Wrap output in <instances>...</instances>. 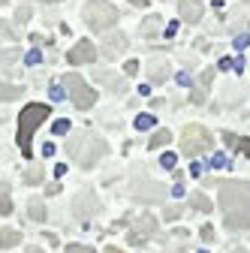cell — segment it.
I'll list each match as a JSON object with an SVG mask.
<instances>
[{
  "mask_svg": "<svg viewBox=\"0 0 250 253\" xmlns=\"http://www.w3.org/2000/svg\"><path fill=\"white\" fill-rule=\"evenodd\" d=\"M220 208L229 229H247V181H220Z\"/></svg>",
  "mask_w": 250,
  "mask_h": 253,
  "instance_id": "6da1fadb",
  "label": "cell"
},
{
  "mask_svg": "<svg viewBox=\"0 0 250 253\" xmlns=\"http://www.w3.org/2000/svg\"><path fill=\"white\" fill-rule=\"evenodd\" d=\"M48 118H51V109H48L45 103H30V106H24L21 115H18V148H21V154L27 157V160L34 157V148H30V142H34L37 126L45 124Z\"/></svg>",
  "mask_w": 250,
  "mask_h": 253,
  "instance_id": "7a4b0ae2",
  "label": "cell"
},
{
  "mask_svg": "<svg viewBox=\"0 0 250 253\" xmlns=\"http://www.w3.org/2000/svg\"><path fill=\"white\" fill-rule=\"evenodd\" d=\"M106 151H109V145L93 133H79L73 142H67V154L84 169H90L100 157H106Z\"/></svg>",
  "mask_w": 250,
  "mask_h": 253,
  "instance_id": "3957f363",
  "label": "cell"
},
{
  "mask_svg": "<svg viewBox=\"0 0 250 253\" xmlns=\"http://www.w3.org/2000/svg\"><path fill=\"white\" fill-rule=\"evenodd\" d=\"M118 18H121V12L109 3V0H87V6H84V21H87V27L90 30H109V27H115L118 24Z\"/></svg>",
  "mask_w": 250,
  "mask_h": 253,
  "instance_id": "277c9868",
  "label": "cell"
},
{
  "mask_svg": "<svg viewBox=\"0 0 250 253\" xmlns=\"http://www.w3.org/2000/svg\"><path fill=\"white\" fill-rule=\"evenodd\" d=\"M211 145H214V139L202 124H187L184 126V133H181V154L184 157H193L196 160L199 154L211 151Z\"/></svg>",
  "mask_w": 250,
  "mask_h": 253,
  "instance_id": "5b68a950",
  "label": "cell"
},
{
  "mask_svg": "<svg viewBox=\"0 0 250 253\" xmlns=\"http://www.w3.org/2000/svg\"><path fill=\"white\" fill-rule=\"evenodd\" d=\"M64 87L70 93V100L76 109H90L93 103H97V93H93V87H87V82L79 76V73H67L64 76Z\"/></svg>",
  "mask_w": 250,
  "mask_h": 253,
  "instance_id": "8992f818",
  "label": "cell"
},
{
  "mask_svg": "<svg viewBox=\"0 0 250 253\" xmlns=\"http://www.w3.org/2000/svg\"><path fill=\"white\" fill-rule=\"evenodd\" d=\"M73 211H76L79 220H87L90 214H97V211H100L97 193H93V190H82V193L76 196V202H73Z\"/></svg>",
  "mask_w": 250,
  "mask_h": 253,
  "instance_id": "52a82bcc",
  "label": "cell"
},
{
  "mask_svg": "<svg viewBox=\"0 0 250 253\" xmlns=\"http://www.w3.org/2000/svg\"><path fill=\"white\" fill-rule=\"evenodd\" d=\"M67 60L73 63V67H82V63H93V60H97V45H93L90 40H82L79 45L70 48Z\"/></svg>",
  "mask_w": 250,
  "mask_h": 253,
  "instance_id": "ba28073f",
  "label": "cell"
},
{
  "mask_svg": "<svg viewBox=\"0 0 250 253\" xmlns=\"http://www.w3.org/2000/svg\"><path fill=\"white\" fill-rule=\"evenodd\" d=\"M178 12H181V21L196 24V21H202L205 6H202V0H181V3H178Z\"/></svg>",
  "mask_w": 250,
  "mask_h": 253,
  "instance_id": "9c48e42d",
  "label": "cell"
},
{
  "mask_svg": "<svg viewBox=\"0 0 250 253\" xmlns=\"http://www.w3.org/2000/svg\"><path fill=\"white\" fill-rule=\"evenodd\" d=\"M136 187H139V190H136V199H142V202H163V199H166V187H163V184H148V187H145V184L139 181Z\"/></svg>",
  "mask_w": 250,
  "mask_h": 253,
  "instance_id": "30bf717a",
  "label": "cell"
},
{
  "mask_svg": "<svg viewBox=\"0 0 250 253\" xmlns=\"http://www.w3.org/2000/svg\"><path fill=\"white\" fill-rule=\"evenodd\" d=\"M154 232H157V223H154V217H139L136 223H133V235H130V241H133V244H142L145 235H154Z\"/></svg>",
  "mask_w": 250,
  "mask_h": 253,
  "instance_id": "8fae6325",
  "label": "cell"
},
{
  "mask_svg": "<svg viewBox=\"0 0 250 253\" xmlns=\"http://www.w3.org/2000/svg\"><path fill=\"white\" fill-rule=\"evenodd\" d=\"M124 48H127V37H124V34H112V37L103 42V48H100V51H103V57H109V60H112V57H118Z\"/></svg>",
  "mask_w": 250,
  "mask_h": 253,
  "instance_id": "7c38bea8",
  "label": "cell"
},
{
  "mask_svg": "<svg viewBox=\"0 0 250 253\" xmlns=\"http://www.w3.org/2000/svg\"><path fill=\"white\" fill-rule=\"evenodd\" d=\"M21 93H24V87L0 82V103H12V100H18V97H21Z\"/></svg>",
  "mask_w": 250,
  "mask_h": 253,
  "instance_id": "4fadbf2b",
  "label": "cell"
},
{
  "mask_svg": "<svg viewBox=\"0 0 250 253\" xmlns=\"http://www.w3.org/2000/svg\"><path fill=\"white\" fill-rule=\"evenodd\" d=\"M211 82H214V70H205V73H202V87L193 90V103H199V106L205 103V93H208V84H211Z\"/></svg>",
  "mask_w": 250,
  "mask_h": 253,
  "instance_id": "5bb4252c",
  "label": "cell"
},
{
  "mask_svg": "<svg viewBox=\"0 0 250 253\" xmlns=\"http://www.w3.org/2000/svg\"><path fill=\"white\" fill-rule=\"evenodd\" d=\"M27 217L37 220V223H42V220H45V205L40 199H27Z\"/></svg>",
  "mask_w": 250,
  "mask_h": 253,
  "instance_id": "9a60e30c",
  "label": "cell"
},
{
  "mask_svg": "<svg viewBox=\"0 0 250 253\" xmlns=\"http://www.w3.org/2000/svg\"><path fill=\"white\" fill-rule=\"evenodd\" d=\"M172 142V130H157L151 136V142H148V148L151 151H157V148H163V145H169Z\"/></svg>",
  "mask_w": 250,
  "mask_h": 253,
  "instance_id": "2e32d148",
  "label": "cell"
},
{
  "mask_svg": "<svg viewBox=\"0 0 250 253\" xmlns=\"http://www.w3.org/2000/svg\"><path fill=\"white\" fill-rule=\"evenodd\" d=\"M21 241V235L15 232V229H6V232H0V250H9V247H15Z\"/></svg>",
  "mask_w": 250,
  "mask_h": 253,
  "instance_id": "e0dca14e",
  "label": "cell"
},
{
  "mask_svg": "<svg viewBox=\"0 0 250 253\" xmlns=\"http://www.w3.org/2000/svg\"><path fill=\"white\" fill-rule=\"evenodd\" d=\"M12 211V196H9V187L0 184V214H9Z\"/></svg>",
  "mask_w": 250,
  "mask_h": 253,
  "instance_id": "ac0fdd59",
  "label": "cell"
},
{
  "mask_svg": "<svg viewBox=\"0 0 250 253\" xmlns=\"http://www.w3.org/2000/svg\"><path fill=\"white\" fill-rule=\"evenodd\" d=\"M160 15H151V18H145V24H142V34L145 37H154V34H157V30H160Z\"/></svg>",
  "mask_w": 250,
  "mask_h": 253,
  "instance_id": "d6986e66",
  "label": "cell"
},
{
  "mask_svg": "<svg viewBox=\"0 0 250 253\" xmlns=\"http://www.w3.org/2000/svg\"><path fill=\"white\" fill-rule=\"evenodd\" d=\"M97 76H100V79H103V82H106L109 87H115L118 93H127V84H124V82H118L115 76H109V73H100V70H97Z\"/></svg>",
  "mask_w": 250,
  "mask_h": 253,
  "instance_id": "ffe728a7",
  "label": "cell"
},
{
  "mask_svg": "<svg viewBox=\"0 0 250 253\" xmlns=\"http://www.w3.org/2000/svg\"><path fill=\"white\" fill-rule=\"evenodd\" d=\"M190 205H193V208H199V211H205V214L211 211V199H208L205 193H193V199H190Z\"/></svg>",
  "mask_w": 250,
  "mask_h": 253,
  "instance_id": "44dd1931",
  "label": "cell"
},
{
  "mask_svg": "<svg viewBox=\"0 0 250 253\" xmlns=\"http://www.w3.org/2000/svg\"><path fill=\"white\" fill-rule=\"evenodd\" d=\"M166 76H169V73H166V63L157 60V63L151 67V82H166Z\"/></svg>",
  "mask_w": 250,
  "mask_h": 253,
  "instance_id": "7402d4cb",
  "label": "cell"
},
{
  "mask_svg": "<svg viewBox=\"0 0 250 253\" xmlns=\"http://www.w3.org/2000/svg\"><path fill=\"white\" fill-rule=\"evenodd\" d=\"M70 126H73V124H70L67 118H60V121L51 124V133H54V136H64V133H70Z\"/></svg>",
  "mask_w": 250,
  "mask_h": 253,
  "instance_id": "603a6c76",
  "label": "cell"
},
{
  "mask_svg": "<svg viewBox=\"0 0 250 253\" xmlns=\"http://www.w3.org/2000/svg\"><path fill=\"white\" fill-rule=\"evenodd\" d=\"M24 181H27V184H40V181H42V169L34 166L30 172H24Z\"/></svg>",
  "mask_w": 250,
  "mask_h": 253,
  "instance_id": "cb8c5ba5",
  "label": "cell"
},
{
  "mask_svg": "<svg viewBox=\"0 0 250 253\" xmlns=\"http://www.w3.org/2000/svg\"><path fill=\"white\" fill-rule=\"evenodd\" d=\"M151 124H154V118H151V115H139V118H136V130H148Z\"/></svg>",
  "mask_w": 250,
  "mask_h": 253,
  "instance_id": "d4e9b609",
  "label": "cell"
},
{
  "mask_svg": "<svg viewBox=\"0 0 250 253\" xmlns=\"http://www.w3.org/2000/svg\"><path fill=\"white\" fill-rule=\"evenodd\" d=\"M12 60H18V51L12 48V51H6V54H0V63H3V67H9Z\"/></svg>",
  "mask_w": 250,
  "mask_h": 253,
  "instance_id": "484cf974",
  "label": "cell"
},
{
  "mask_svg": "<svg viewBox=\"0 0 250 253\" xmlns=\"http://www.w3.org/2000/svg\"><path fill=\"white\" fill-rule=\"evenodd\" d=\"M175 163H178V157H175V154H163L160 166H166V169H175Z\"/></svg>",
  "mask_w": 250,
  "mask_h": 253,
  "instance_id": "4316f807",
  "label": "cell"
},
{
  "mask_svg": "<svg viewBox=\"0 0 250 253\" xmlns=\"http://www.w3.org/2000/svg\"><path fill=\"white\" fill-rule=\"evenodd\" d=\"M124 73H127V76H136V73H139V60H127V63H124Z\"/></svg>",
  "mask_w": 250,
  "mask_h": 253,
  "instance_id": "83f0119b",
  "label": "cell"
},
{
  "mask_svg": "<svg viewBox=\"0 0 250 253\" xmlns=\"http://www.w3.org/2000/svg\"><path fill=\"white\" fill-rule=\"evenodd\" d=\"M199 235H202V241H214V226H211V223H205Z\"/></svg>",
  "mask_w": 250,
  "mask_h": 253,
  "instance_id": "f1b7e54d",
  "label": "cell"
},
{
  "mask_svg": "<svg viewBox=\"0 0 250 253\" xmlns=\"http://www.w3.org/2000/svg\"><path fill=\"white\" fill-rule=\"evenodd\" d=\"M67 253H93L90 247H84V244H70L67 247Z\"/></svg>",
  "mask_w": 250,
  "mask_h": 253,
  "instance_id": "f546056e",
  "label": "cell"
},
{
  "mask_svg": "<svg viewBox=\"0 0 250 253\" xmlns=\"http://www.w3.org/2000/svg\"><path fill=\"white\" fill-rule=\"evenodd\" d=\"M0 34H3L6 40H15V30H12V27H6V24H3V18H0Z\"/></svg>",
  "mask_w": 250,
  "mask_h": 253,
  "instance_id": "4dcf8cb0",
  "label": "cell"
},
{
  "mask_svg": "<svg viewBox=\"0 0 250 253\" xmlns=\"http://www.w3.org/2000/svg\"><path fill=\"white\" fill-rule=\"evenodd\" d=\"M15 15H18V21H30V6H21Z\"/></svg>",
  "mask_w": 250,
  "mask_h": 253,
  "instance_id": "1f68e13d",
  "label": "cell"
},
{
  "mask_svg": "<svg viewBox=\"0 0 250 253\" xmlns=\"http://www.w3.org/2000/svg\"><path fill=\"white\" fill-rule=\"evenodd\" d=\"M235 151H241L244 157L250 154V145H247V139H238V145H235Z\"/></svg>",
  "mask_w": 250,
  "mask_h": 253,
  "instance_id": "d6a6232c",
  "label": "cell"
},
{
  "mask_svg": "<svg viewBox=\"0 0 250 253\" xmlns=\"http://www.w3.org/2000/svg\"><path fill=\"white\" fill-rule=\"evenodd\" d=\"M178 217H181V208H178V205H172V208L166 211V220H178Z\"/></svg>",
  "mask_w": 250,
  "mask_h": 253,
  "instance_id": "836d02e7",
  "label": "cell"
},
{
  "mask_svg": "<svg viewBox=\"0 0 250 253\" xmlns=\"http://www.w3.org/2000/svg\"><path fill=\"white\" fill-rule=\"evenodd\" d=\"M211 166H214V169H223V166H226V157H220V154H217L214 160H211Z\"/></svg>",
  "mask_w": 250,
  "mask_h": 253,
  "instance_id": "e575fe53",
  "label": "cell"
},
{
  "mask_svg": "<svg viewBox=\"0 0 250 253\" xmlns=\"http://www.w3.org/2000/svg\"><path fill=\"white\" fill-rule=\"evenodd\" d=\"M235 48H238V51H244V48H247V34H244V37H238V40H235Z\"/></svg>",
  "mask_w": 250,
  "mask_h": 253,
  "instance_id": "d590c367",
  "label": "cell"
},
{
  "mask_svg": "<svg viewBox=\"0 0 250 253\" xmlns=\"http://www.w3.org/2000/svg\"><path fill=\"white\" fill-rule=\"evenodd\" d=\"M223 142H226V145H229V148H235V145H238V139H235V136H232V133H223Z\"/></svg>",
  "mask_w": 250,
  "mask_h": 253,
  "instance_id": "8d00e7d4",
  "label": "cell"
},
{
  "mask_svg": "<svg viewBox=\"0 0 250 253\" xmlns=\"http://www.w3.org/2000/svg\"><path fill=\"white\" fill-rule=\"evenodd\" d=\"M106 253H124V250H118V247H106Z\"/></svg>",
  "mask_w": 250,
  "mask_h": 253,
  "instance_id": "74e56055",
  "label": "cell"
},
{
  "mask_svg": "<svg viewBox=\"0 0 250 253\" xmlns=\"http://www.w3.org/2000/svg\"><path fill=\"white\" fill-rule=\"evenodd\" d=\"M27 253H42V250L40 247H27Z\"/></svg>",
  "mask_w": 250,
  "mask_h": 253,
  "instance_id": "f35d334b",
  "label": "cell"
},
{
  "mask_svg": "<svg viewBox=\"0 0 250 253\" xmlns=\"http://www.w3.org/2000/svg\"><path fill=\"white\" fill-rule=\"evenodd\" d=\"M45 3H60V0H45Z\"/></svg>",
  "mask_w": 250,
  "mask_h": 253,
  "instance_id": "ab89813d",
  "label": "cell"
},
{
  "mask_svg": "<svg viewBox=\"0 0 250 253\" xmlns=\"http://www.w3.org/2000/svg\"><path fill=\"white\" fill-rule=\"evenodd\" d=\"M235 253H247V250H235Z\"/></svg>",
  "mask_w": 250,
  "mask_h": 253,
  "instance_id": "60d3db41",
  "label": "cell"
}]
</instances>
